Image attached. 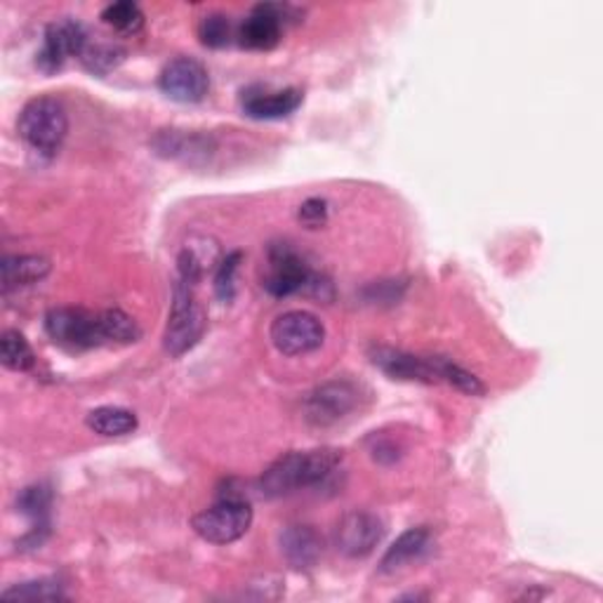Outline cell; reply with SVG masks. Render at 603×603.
<instances>
[{"label": "cell", "mask_w": 603, "mask_h": 603, "mask_svg": "<svg viewBox=\"0 0 603 603\" xmlns=\"http://www.w3.org/2000/svg\"><path fill=\"white\" fill-rule=\"evenodd\" d=\"M342 463V453L335 448L293 451L281 455L260 478L264 498H286L297 490L326 484Z\"/></svg>", "instance_id": "cell-1"}, {"label": "cell", "mask_w": 603, "mask_h": 603, "mask_svg": "<svg viewBox=\"0 0 603 603\" xmlns=\"http://www.w3.org/2000/svg\"><path fill=\"white\" fill-rule=\"evenodd\" d=\"M197 286L187 278L177 276L172 293V309L163 335V347L172 359L184 357L187 351L199 345L205 330V311L197 299Z\"/></svg>", "instance_id": "cell-2"}, {"label": "cell", "mask_w": 603, "mask_h": 603, "mask_svg": "<svg viewBox=\"0 0 603 603\" xmlns=\"http://www.w3.org/2000/svg\"><path fill=\"white\" fill-rule=\"evenodd\" d=\"M17 130H20L27 145L43 156H55L68 133V116L64 104L57 97H35L24 104V109L17 120Z\"/></svg>", "instance_id": "cell-3"}, {"label": "cell", "mask_w": 603, "mask_h": 603, "mask_svg": "<svg viewBox=\"0 0 603 603\" xmlns=\"http://www.w3.org/2000/svg\"><path fill=\"white\" fill-rule=\"evenodd\" d=\"M251 523H253L251 505L234 493L229 495L224 493L215 505L199 511L191 521L197 536L212 544H229L241 540L247 533Z\"/></svg>", "instance_id": "cell-4"}, {"label": "cell", "mask_w": 603, "mask_h": 603, "mask_svg": "<svg viewBox=\"0 0 603 603\" xmlns=\"http://www.w3.org/2000/svg\"><path fill=\"white\" fill-rule=\"evenodd\" d=\"M45 330L52 342L71 351L95 349L109 345L102 324V311H87L74 307L50 309L45 316Z\"/></svg>", "instance_id": "cell-5"}, {"label": "cell", "mask_w": 603, "mask_h": 603, "mask_svg": "<svg viewBox=\"0 0 603 603\" xmlns=\"http://www.w3.org/2000/svg\"><path fill=\"white\" fill-rule=\"evenodd\" d=\"M361 403L359 387L347 380H332L316 387L305 401V417L314 427H332L357 411Z\"/></svg>", "instance_id": "cell-6"}, {"label": "cell", "mask_w": 603, "mask_h": 603, "mask_svg": "<svg viewBox=\"0 0 603 603\" xmlns=\"http://www.w3.org/2000/svg\"><path fill=\"white\" fill-rule=\"evenodd\" d=\"M269 337L274 347L286 357H302V353L316 351L326 340V328L309 311H286L276 316Z\"/></svg>", "instance_id": "cell-7"}, {"label": "cell", "mask_w": 603, "mask_h": 603, "mask_svg": "<svg viewBox=\"0 0 603 603\" xmlns=\"http://www.w3.org/2000/svg\"><path fill=\"white\" fill-rule=\"evenodd\" d=\"M316 274L309 269L290 243H274L269 247V274L264 278V288L274 297H290L295 293L309 290Z\"/></svg>", "instance_id": "cell-8"}, {"label": "cell", "mask_w": 603, "mask_h": 603, "mask_svg": "<svg viewBox=\"0 0 603 603\" xmlns=\"http://www.w3.org/2000/svg\"><path fill=\"white\" fill-rule=\"evenodd\" d=\"M384 538V523L372 511H349L335 528L337 552L349 559H366Z\"/></svg>", "instance_id": "cell-9"}, {"label": "cell", "mask_w": 603, "mask_h": 603, "mask_svg": "<svg viewBox=\"0 0 603 603\" xmlns=\"http://www.w3.org/2000/svg\"><path fill=\"white\" fill-rule=\"evenodd\" d=\"M158 87L166 97L180 104H199L210 91L208 68L193 57H174L158 76Z\"/></svg>", "instance_id": "cell-10"}, {"label": "cell", "mask_w": 603, "mask_h": 603, "mask_svg": "<svg viewBox=\"0 0 603 603\" xmlns=\"http://www.w3.org/2000/svg\"><path fill=\"white\" fill-rule=\"evenodd\" d=\"M87 43H91V35H87V29L81 22L64 20L50 24L45 29L43 47L39 52V57H35V66H39L43 74H55L68 57H81Z\"/></svg>", "instance_id": "cell-11"}, {"label": "cell", "mask_w": 603, "mask_h": 603, "mask_svg": "<svg viewBox=\"0 0 603 603\" xmlns=\"http://www.w3.org/2000/svg\"><path fill=\"white\" fill-rule=\"evenodd\" d=\"M290 6L262 3L239 27V43L247 50H272L278 45L286 20H293Z\"/></svg>", "instance_id": "cell-12"}, {"label": "cell", "mask_w": 603, "mask_h": 603, "mask_svg": "<svg viewBox=\"0 0 603 603\" xmlns=\"http://www.w3.org/2000/svg\"><path fill=\"white\" fill-rule=\"evenodd\" d=\"M370 361L394 380L424 382V384L438 382L434 357H415V353H408L394 347H372Z\"/></svg>", "instance_id": "cell-13"}, {"label": "cell", "mask_w": 603, "mask_h": 603, "mask_svg": "<svg viewBox=\"0 0 603 603\" xmlns=\"http://www.w3.org/2000/svg\"><path fill=\"white\" fill-rule=\"evenodd\" d=\"M17 507L31 519V530L17 542L22 549H39L50 533V507H52V490L47 484H33L22 490L17 498Z\"/></svg>", "instance_id": "cell-14"}, {"label": "cell", "mask_w": 603, "mask_h": 603, "mask_svg": "<svg viewBox=\"0 0 603 603\" xmlns=\"http://www.w3.org/2000/svg\"><path fill=\"white\" fill-rule=\"evenodd\" d=\"M281 552L293 569H314L324 554V538L311 526H288L281 533Z\"/></svg>", "instance_id": "cell-15"}, {"label": "cell", "mask_w": 603, "mask_h": 603, "mask_svg": "<svg viewBox=\"0 0 603 603\" xmlns=\"http://www.w3.org/2000/svg\"><path fill=\"white\" fill-rule=\"evenodd\" d=\"M302 99H305V95H302V91H297V87H288V91H276V93L251 91L243 97V114L255 120L286 118L299 109Z\"/></svg>", "instance_id": "cell-16"}, {"label": "cell", "mask_w": 603, "mask_h": 603, "mask_svg": "<svg viewBox=\"0 0 603 603\" xmlns=\"http://www.w3.org/2000/svg\"><path fill=\"white\" fill-rule=\"evenodd\" d=\"M432 547V533L424 526L405 530L396 538V542L387 549L382 561H380V571L382 573H396L405 565H411L413 561H420L424 554L430 552Z\"/></svg>", "instance_id": "cell-17"}, {"label": "cell", "mask_w": 603, "mask_h": 603, "mask_svg": "<svg viewBox=\"0 0 603 603\" xmlns=\"http://www.w3.org/2000/svg\"><path fill=\"white\" fill-rule=\"evenodd\" d=\"M50 274V262L39 255H14L3 260V288L6 293L12 288L33 286Z\"/></svg>", "instance_id": "cell-18"}, {"label": "cell", "mask_w": 603, "mask_h": 603, "mask_svg": "<svg viewBox=\"0 0 603 603\" xmlns=\"http://www.w3.org/2000/svg\"><path fill=\"white\" fill-rule=\"evenodd\" d=\"M85 424L99 436H128L137 430V415L120 405H102L87 413Z\"/></svg>", "instance_id": "cell-19"}, {"label": "cell", "mask_w": 603, "mask_h": 603, "mask_svg": "<svg viewBox=\"0 0 603 603\" xmlns=\"http://www.w3.org/2000/svg\"><path fill=\"white\" fill-rule=\"evenodd\" d=\"M154 149L156 154L168 156V158H187L189 156H205L210 154L208 139L199 135H189V133H177V130H163L154 139Z\"/></svg>", "instance_id": "cell-20"}, {"label": "cell", "mask_w": 603, "mask_h": 603, "mask_svg": "<svg viewBox=\"0 0 603 603\" xmlns=\"http://www.w3.org/2000/svg\"><path fill=\"white\" fill-rule=\"evenodd\" d=\"M0 361L14 372H27L35 366V353L20 330H6L0 337Z\"/></svg>", "instance_id": "cell-21"}, {"label": "cell", "mask_w": 603, "mask_h": 603, "mask_svg": "<svg viewBox=\"0 0 603 603\" xmlns=\"http://www.w3.org/2000/svg\"><path fill=\"white\" fill-rule=\"evenodd\" d=\"M83 66L93 74H109L123 60H126V50L118 43H106V41H93L85 45L83 55L78 57Z\"/></svg>", "instance_id": "cell-22"}, {"label": "cell", "mask_w": 603, "mask_h": 603, "mask_svg": "<svg viewBox=\"0 0 603 603\" xmlns=\"http://www.w3.org/2000/svg\"><path fill=\"white\" fill-rule=\"evenodd\" d=\"M102 22L123 35H133L141 27H145V12H141V8L137 3H130V0H120V3H112V6L104 8Z\"/></svg>", "instance_id": "cell-23"}, {"label": "cell", "mask_w": 603, "mask_h": 603, "mask_svg": "<svg viewBox=\"0 0 603 603\" xmlns=\"http://www.w3.org/2000/svg\"><path fill=\"white\" fill-rule=\"evenodd\" d=\"M0 596L12 599V601H64L66 599L64 584L52 578L14 584V588L6 590Z\"/></svg>", "instance_id": "cell-24"}, {"label": "cell", "mask_w": 603, "mask_h": 603, "mask_svg": "<svg viewBox=\"0 0 603 603\" xmlns=\"http://www.w3.org/2000/svg\"><path fill=\"white\" fill-rule=\"evenodd\" d=\"M102 324L106 332V342L109 345H130L141 337V330L135 324V318L120 309H104Z\"/></svg>", "instance_id": "cell-25"}, {"label": "cell", "mask_w": 603, "mask_h": 603, "mask_svg": "<svg viewBox=\"0 0 603 603\" xmlns=\"http://www.w3.org/2000/svg\"><path fill=\"white\" fill-rule=\"evenodd\" d=\"M434 363H436V372H438V382H448L455 389H459V392H465L469 396L486 394L484 382L478 380L476 375H472L469 370L459 368L457 363H453L451 359H443V357H434Z\"/></svg>", "instance_id": "cell-26"}, {"label": "cell", "mask_w": 603, "mask_h": 603, "mask_svg": "<svg viewBox=\"0 0 603 603\" xmlns=\"http://www.w3.org/2000/svg\"><path fill=\"white\" fill-rule=\"evenodd\" d=\"M199 39L205 47H224L232 39V24H229V17L215 12L208 14L199 24Z\"/></svg>", "instance_id": "cell-27"}, {"label": "cell", "mask_w": 603, "mask_h": 603, "mask_svg": "<svg viewBox=\"0 0 603 603\" xmlns=\"http://www.w3.org/2000/svg\"><path fill=\"white\" fill-rule=\"evenodd\" d=\"M241 264V253H229L220 260L215 272V295L220 302H232L236 295V272Z\"/></svg>", "instance_id": "cell-28"}, {"label": "cell", "mask_w": 603, "mask_h": 603, "mask_svg": "<svg viewBox=\"0 0 603 603\" xmlns=\"http://www.w3.org/2000/svg\"><path fill=\"white\" fill-rule=\"evenodd\" d=\"M297 220L307 229H321L328 222V203L324 199H309L299 205Z\"/></svg>", "instance_id": "cell-29"}]
</instances>
